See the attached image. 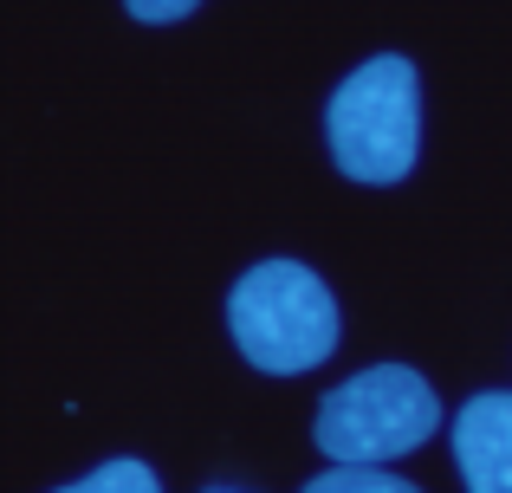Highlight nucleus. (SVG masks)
Returning a JSON list of instances; mask_svg holds the SVG:
<instances>
[{
    "label": "nucleus",
    "instance_id": "1",
    "mask_svg": "<svg viewBox=\"0 0 512 493\" xmlns=\"http://www.w3.org/2000/svg\"><path fill=\"white\" fill-rule=\"evenodd\" d=\"M227 338L260 377H305L338 351V299L305 260H260L227 292Z\"/></svg>",
    "mask_w": 512,
    "mask_h": 493
},
{
    "label": "nucleus",
    "instance_id": "5",
    "mask_svg": "<svg viewBox=\"0 0 512 493\" xmlns=\"http://www.w3.org/2000/svg\"><path fill=\"white\" fill-rule=\"evenodd\" d=\"M59 493H163V481H156L150 461L117 455V461H104V468H91L85 481H65Z\"/></svg>",
    "mask_w": 512,
    "mask_h": 493
},
{
    "label": "nucleus",
    "instance_id": "2",
    "mask_svg": "<svg viewBox=\"0 0 512 493\" xmlns=\"http://www.w3.org/2000/svg\"><path fill=\"white\" fill-rule=\"evenodd\" d=\"M331 163L363 189H389L422 156V78L402 52H376L325 104Z\"/></svg>",
    "mask_w": 512,
    "mask_h": 493
},
{
    "label": "nucleus",
    "instance_id": "3",
    "mask_svg": "<svg viewBox=\"0 0 512 493\" xmlns=\"http://www.w3.org/2000/svg\"><path fill=\"white\" fill-rule=\"evenodd\" d=\"M441 429V403L428 377L409 364H370L325 390L312 416V442L331 455V468H383L396 455H415Z\"/></svg>",
    "mask_w": 512,
    "mask_h": 493
},
{
    "label": "nucleus",
    "instance_id": "4",
    "mask_svg": "<svg viewBox=\"0 0 512 493\" xmlns=\"http://www.w3.org/2000/svg\"><path fill=\"white\" fill-rule=\"evenodd\" d=\"M454 468L467 493H512V390H487L454 416Z\"/></svg>",
    "mask_w": 512,
    "mask_h": 493
},
{
    "label": "nucleus",
    "instance_id": "8",
    "mask_svg": "<svg viewBox=\"0 0 512 493\" xmlns=\"http://www.w3.org/2000/svg\"><path fill=\"white\" fill-rule=\"evenodd\" d=\"M208 493H240V487H208Z\"/></svg>",
    "mask_w": 512,
    "mask_h": 493
},
{
    "label": "nucleus",
    "instance_id": "7",
    "mask_svg": "<svg viewBox=\"0 0 512 493\" xmlns=\"http://www.w3.org/2000/svg\"><path fill=\"white\" fill-rule=\"evenodd\" d=\"M201 0H124V13L130 20H143V26H175V20H188Z\"/></svg>",
    "mask_w": 512,
    "mask_h": 493
},
{
    "label": "nucleus",
    "instance_id": "6",
    "mask_svg": "<svg viewBox=\"0 0 512 493\" xmlns=\"http://www.w3.org/2000/svg\"><path fill=\"white\" fill-rule=\"evenodd\" d=\"M299 493H422V487L402 481V474H389V468H325Z\"/></svg>",
    "mask_w": 512,
    "mask_h": 493
}]
</instances>
